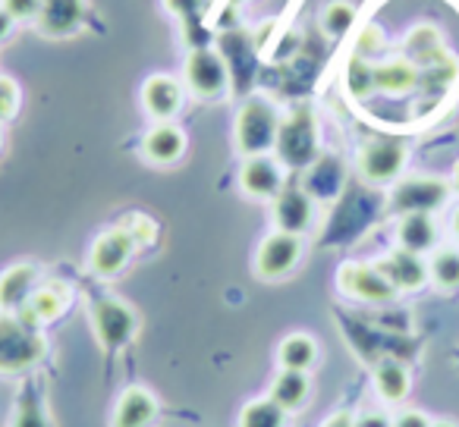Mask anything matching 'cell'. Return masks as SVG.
I'll return each mask as SVG.
<instances>
[{
    "mask_svg": "<svg viewBox=\"0 0 459 427\" xmlns=\"http://www.w3.org/2000/svg\"><path fill=\"white\" fill-rule=\"evenodd\" d=\"M274 158L281 160L287 170H308V167L321 158L318 120H315V114H312V107H308V104L293 107L287 120H281Z\"/></svg>",
    "mask_w": 459,
    "mask_h": 427,
    "instance_id": "1",
    "label": "cell"
},
{
    "mask_svg": "<svg viewBox=\"0 0 459 427\" xmlns=\"http://www.w3.org/2000/svg\"><path fill=\"white\" fill-rule=\"evenodd\" d=\"M277 132H281V116H277L274 104L268 98H249L239 107L237 126H233V141H237L243 158L271 154L277 145Z\"/></svg>",
    "mask_w": 459,
    "mask_h": 427,
    "instance_id": "2",
    "label": "cell"
},
{
    "mask_svg": "<svg viewBox=\"0 0 459 427\" xmlns=\"http://www.w3.org/2000/svg\"><path fill=\"white\" fill-rule=\"evenodd\" d=\"M45 337L29 320L13 318V314H0V371L4 374L35 368L45 358Z\"/></svg>",
    "mask_w": 459,
    "mask_h": 427,
    "instance_id": "3",
    "label": "cell"
},
{
    "mask_svg": "<svg viewBox=\"0 0 459 427\" xmlns=\"http://www.w3.org/2000/svg\"><path fill=\"white\" fill-rule=\"evenodd\" d=\"M91 327H95L98 343L108 352H120L139 337V314L133 305L120 299H95L89 308Z\"/></svg>",
    "mask_w": 459,
    "mask_h": 427,
    "instance_id": "4",
    "label": "cell"
},
{
    "mask_svg": "<svg viewBox=\"0 0 459 427\" xmlns=\"http://www.w3.org/2000/svg\"><path fill=\"white\" fill-rule=\"evenodd\" d=\"M183 79H186V89L195 98L214 101V98L227 95V89H230L227 60L217 51H211V47H195V51H189V57H186Z\"/></svg>",
    "mask_w": 459,
    "mask_h": 427,
    "instance_id": "5",
    "label": "cell"
},
{
    "mask_svg": "<svg viewBox=\"0 0 459 427\" xmlns=\"http://www.w3.org/2000/svg\"><path fill=\"white\" fill-rule=\"evenodd\" d=\"M135 249H139V236L129 226H114L104 236L95 239L89 255V268L95 277H117L129 268Z\"/></svg>",
    "mask_w": 459,
    "mask_h": 427,
    "instance_id": "6",
    "label": "cell"
},
{
    "mask_svg": "<svg viewBox=\"0 0 459 427\" xmlns=\"http://www.w3.org/2000/svg\"><path fill=\"white\" fill-rule=\"evenodd\" d=\"M302 261V236H293V233H271L264 236V243L258 245L255 255V274L262 280L274 283L290 277Z\"/></svg>",
    "mask_w": 459,
    "mask_h": 427,
    "instance_id": "7",
    "label": "cell"
},
{
    "mask_svg": "<svg viewBox=\"0 0 459 427\" xmlns=\"http://www.w3.org/2000/svg\"><path fill=\"white\" fill-rule=\"evenodd\" d=\"M450 195V185L444 179H431V176H415V179H403L394 185L390 192V208L396 214H431Z\"/></svg>",
    "mask_w": 459,
    "mask_h": 427,
    "instance_id": "8",
    "label": "cell"
},
{
    "mask_svg": "<svg viewBox=\"0 0 459 427\" xmlns=\"http://www.w3.org/2000/svg\"><path fill=\"white\" fill-rule=\"evenodd\" d=\"M337 286L350 299L371 302V305H384V302L396 299V289L375 264H343L337 274Z\"/></svg>",
    "mask_w": 459,
    "mask_h": 427,
    "instance_id": "9",
    "label": "cell"
},
{
    "mask_svg": "<svg viewBox=\"0 0 459 427\" xmlns=\"http://www.w3.org/2000/svg\"><path fill=\"white\" fill-rule=\"evenodd\" d=\"M406 167V148L394 139H371L359 148V173L368 183H394Z\"/></svg>",
    "mask_w": 459,
    "mask_h": 427,
    "instance_id": "10",
    "label": "cell"
},
{
    "mask_svg": "<svg viewBox=\"0 0 459 427\" xmlns=\"http://www.w3.org/2000/svg\"><path fill=\"white\" fill-rule=\"evenodd\" d=\"M239 189L249 198H262V201H274L287 185H283V164L271 154H258V158H246L239 167Z\"/></svg>",
    "mask_w": 459,
    "mask_h": 427,
    "instance_id": "11",
    "label": "cell"
},
{
    "mask_svg": "<svg viewBox=\"0 0 459 427\" xmlns=\"http://www.w3.org/2000/svg\"><path fill=\"white\" fill-rule=\"evenodd\" d=\"M274 224L281 233H293V236H306L315 226V198L306 189H283L274 198Z\"/></svg>",
    "mask_w": 459,
    "mask_h": 427,
    "instance_id": "12",
    "label": "cell"
},
{
    "mask_svg": "<svg viewBox=\"0 0 459 427\" xmlns=\"http://www.w3.org/2000/svg\"><path fill=\"white\" fill-rule=\"evenodd\" d=\"M85 0H41L39 7V32L48 38H70L82 29Z\"/></svg>",
    "mask_w": 459,
    "mask_h": 427,
    "instance_id": "13",
    "label": "cell"
},
{
    "mask_svg": "<svg viewBox=\"0 0 459 427\" xmlns=\"http://www.w3.org/2000/svg\"><path fill=\"white\" fill-rule=\"evenodd\" d=\"M183 98H186L183 85L173 76H152L142 85V107L158 123H170L183 110Z\"/></svg>",
    "mask_w": 459,
    "mask_h": 427,
    "instance_id": "14",
    "label": "cell"
},
{
    "mask_svg": "<svg viewBox=\"0 0 459 427\" xmlns=\"http://www.w3.org/2000/svg\"><path fill=\"white\" fill-rule=\"evenodd\" d=\"M375 268L387 277L390 286H394L396 293H412V289H421L428 283V264L406 249L390 252V255L384 258V261H377Z\"/></svg>",
    "mask_w": 459,
    "mask_h": 427,
    "instance_id": "15",
    "label": "cell"
},
{
    "mask_svg": "<svg viewBox=\"0 0 459 427\" xmlns=\"http://www.w3.org/2000/svg\"><path fill=\"white\" fill-rule=\"evenodd\" d=\"M158 414H160V406L152 389L129 387V389H123L120 402H117L114 427H154Z\"/></svg>",
    "mask_w": 459,
    "mask_h": 427,
    "instance_id": "16",
    "label": "cell"
},
{
    "mask_svg": "<svg viewBox=\"0 0 459 427\" xmlns=\"http://www.w3.org/2000/svg\"><path fill=\"white\" fill-rule=\"evenodd\" d=\"M142 154L148 164L170 167L186 154V132L173 123H158L152 132L142 139Z\"/></svg>",
    "mask_w": 459,
    "mask_h": 427,
    "instance_id": "17",
    "label": "cell"
},
{
    "mask_svg": "<svg viewBox=\"0 0 459 427\" xmlns=\"http://www.w3.org/2000/svg\"><path fill=\"white\" fill-rule=\"evenodd\" d=\"M343 183H346L343 160L333 158V154H321L306 170V185H302V189H306L315 201H333V198L343 192Z\"/></svg>",
    "mask_w": 459,
    "mask_h": 427,
    "instance_id": "18",
    "label": "cell"
},
{
    "mask_svg": "<svg viewBox=\"0 0 459 427\" xmlns=\"http://www.w3.org/2000/svg\"><path fill=\"white\" fill-rule=\"evenodd\" d=\"M39 289V268L35 264H16L0 277V308L7 314L22 312Z\"/></svg>",
    "mask_w": 459,
    "mask_h": 427,
    "instance_id": "19",
    "label": "cell"
},
{
    "mask_svg": "<svg viewBox=\"0 0 459 427\" xmlns=\"http://www.w3.org/2000/svg\"><path fill=\"white\" fill-rule=\"evenodd\" d=\"M10 427H54L51 412H48L45 402V389H41V380H26L16 396V408H13V421Z\"/></svg>",
    "mask_w": 459,
    "mask_h": 427,
    "instance_id": "20",
    "label": "cell"
},
{
    "mask_svg": "<svg viewBox=\"0 0 459 427\" xmlns=\"http://www.w3.org/2000/svg\"><path fill=\"white\" fill-rule=\"evenodd\" d=\"M271 399L283 408V412H299L312 399V380L308 371H281L271 383Z\"/></svg>",
    "mask_w": 459,
    "mask_h": 427,
    "instance_id": "21",
    "label": "cell"
},
{
    "mask_svg": "<svg viewBox=\"0 0 459 427\" xmlns=\"http://www.w3.org/2000/svg\"><path fill=\"white\" fill-rule=\"evenodd\" d=\"M409 387H412V377L403 362L387 355L375 364V389L384 402H403L409 396Z\"/></svg>",
    "mask_w": 459,
    "mask_h": 427,
    "instance_id": "22",
    "label": "cell"
},
{
    "mask_svg": "<svg viewBox=\"0 0 459 427\" xmlns=\"http://www.w3.org/2000/svg\"><path fill=\"white\" fill-rule=\"evenodd\" d=\"M396 239H400V249L412 252V255H425V252H431L434 239H437L431 214H403Z\"/></svg>",
    "mask_w": 459,
    "mask_h": 427,
    "instance_id": "23",
    "label": "cell"
},
{
    "mask_svg": "<svg viewBox=\"0 0 459 427\" xmlns=\"http://www.w3.org/2000/svg\"><path fill=\"white\" fill-rule=\"evenodd\" d=\"M64 308H66V289L60 283H48L45 289H35V295L20 312V318L29 320L32 327H39L45 320H54L57 314H64Z\"/></svg>",
    "mask_w": 459,
    "mask_h": 427,
    "instance_id": "24",
    "label": "cell"
},
{
    "mask_svg": "<svg viewBox=\"0 0 459 427\" xmlns=\"http://www.w3.org/2000/svg\"><path fill=\"white\" fill-rule=\"evenodd\" d=\"M281 371H312L318 362V343L308 333H290L277 349Z\"/></svg>",
    "mask_w": 459,
    "mask_h": 427,
    "instance_id": "25",
    "label": "cell"
},
{
    "mask_svg": "<svg viewBox=\"0 0 459 427\" xmlns=\"http://www.w3.org/2000/svg\"><path fill=\"white\" fill-rule=\"evenodd\" d=\"M239 427H287V412L271 396L252 399L239 412Z\"/></svg>",
    "mask_w": 459,
    "mask_h": 427,
    "instance_id": "26",
    "label": "cell"
},
{
    "mask_svg": "<svg viewBox=\"0 0 459 427\" xmlns=\"http://www.w3.org/2000/svg\"><path fill=\"white\" fill-rule=\"evenodd\" d=\"M428 277L434 286L440 289H459V252L456 249H440L428 264Z\"/></svg>",
    "mask_w": 459,
    "mask_h": 427,
    "instance_id": "27",
    "label": "cell"
},
{
    "mask_svg": "<svg viewBox=\"0 0 459 427\" xmlns=\"http://www.w3.org/2000/svg\"><path fill=\"white\" fill-rule=\"evenodd\" d=\"M415 70L406 64H387L375 70V89H384L390 95H403V91L415 89Z\"/></svg>",
    "mask_w": 459,
    "mask_h": 427,
    "instance_id": "28",
    "label": "cell"
},
{
    "mask_svg": "<svg viewBox=\"0 0 459 427\" xmlns=\"http://www.w3.org/2000/svg\"><path fill=\"white\" fill-rule=\"evenodd\" d=\"M352 22H356V7H352L350 0H333L331 7L321 13V26H325V32L331 38H343L352 29Z\"/></svg>",
    "mask_w": 459,
    "mask_h": 427,
    "instance_id": "29",
    "label": "cell"
},
{
    "mask_svg": "<svg viewBox=\"0 0 459 427\" xmlns=\"http://www.w3.org/2000/svg\"><path fill=\"white\" fill-rule=\"evenodd\" d=\"M20 110V85L10 76H0V123L16 116Z\"/></svg>",
    "mask_w": 459,
    "mask_h": 427,
    "instance_id": "30",
    "label": "cell"
},
{
    "mask_svg": "<svg viewBox=\"0 0 459 427\" xmlns=\"http://www.w3.org/2000/svg\"><path fill=\"white\" fill-rule=\"evenodd\" d=\"M371 89H375V70L368 64H362V60H356L350 66V91L356 98H365Z\"/></svg>",
    "mask_w": 459,
    "mask_h": 427,
    "instance_id": "31",
    "label": "cell"
},
{
    "mask_svg": "<svg viewBox=\"0 0 459 427\" xmlns=\"http://www.w3.org/2000/svg\"><path fill=\"white\" fill-rule=\"evenodd\" d=\"M0 7L7 10L13 20H35V16H39L41 0H4Z\"/></svg>",
    "mask_w": 459,
    "mask_h": 427,
    "instance_id": "32",
    "label": "cell"
},
{
    "mask_svg": "<svg viewBox=\"0 0 459 427\" xmlns=\"http://www.w3.org/2000/svg\"><path fill=\"white\" fill-rule=\"evenodd\" d=\"M164 7L186 22V20H195V16L202 13V0H164Z\"/></svg>",
    "mask_w": 459,
    "mask_h": 427,
    "instance_id": "33",
    "label": "cell"
},
{
    "mask_svg": "<svg viewBox=\"0 0 459 427\" xmlns=\"http://www.w3.org/2000/svg\"><path fill=\"white\" fill-rule=\"evenodd\" d=\"M431 424L434 421L425 412H419V408H406V412H400L394 418V427H431Z\"/></svg>",
    "mask_w": 459,
    "mask_h": 427,
    "instance_id": "34",
    "label": "cell"
},
{
    "mask_svg": "<svg viewBox=\"0 0 459 427\" xmlns=\"http://www.w3.org/2000/svg\"><path fill=\"white\" fill-rule=\"evenodd\" d=\"M356 427H394V418L384 412H365L362 418H356Z\"/></svg>",
    "mask_w": 459,
    "mask_h": 427,
    "instance_id": "35",
    "label": "cell"
},
{
    "mask_svg": "<svg viewBox=\"0 0 459 427\" xmlns=\"http://www.w3.org/2000/svg\"><path fill=\"white\" fill-rule=\"evenodd\" d=\"M10 32H13V16H10L7 10L0 7V41H7Z\"/></svg>",
    "mask_w": 459,
    "mask_h": 427,
    "instance_id": "36",
    "label": "cell"
},
{
    "mask_svg": "<svg viewBox=\"0 0 459 427\" xmlns=\"http://www.w3.org/2000/svg\"><path fill=\"white\" fill-rule=\"evenodd\" d=\"M325 427H356V418H352V414H346V412H340V414H333Z\"/></svg>",
    "mask_w": 459,
    "mask_h": 427,
    "instance_id": "37",
    "label": "cell"
},
{
    "mask_svg": "<svg viewBox=\"0 0 459 427\" xmlns=\"http://www.w3.org/2000/svg\"><path fill=\"white\" fill-rule=\"evenodd\" d=\"M453 233H456V239H459V210L453 214Z\"/></svg>",
    "mask_w": 459,
    "mask_h": 427,
    "instance_id": "38",
    "label": "cell"
},
{
    "mask_svg": "<svg viewBox=\"0 0 459 427\" xmlns=\"http://www.w3.org/2000/svg\"><path fill=\"white\" fill-rule=\"evenodd\" d=\"M431 427H459V424H453V421H434Z\"/></svg>",
    "mask_w": 459,
    "mask_h": 427,
    "instance_id": "39",
    "label": "cell"
},
{
    "mask_svg": "<svg viewBox=\"0 0 459 427\" xmlns=\"http://www.w3.org/2000/svg\"><path fill=\"white\" fill-rule=\"evenodd\" d=\"M0 151H4V129H0Z\"/></svg>",
    "mask_w": 459,
    "mask_h": 427,
    "instance_id": "40",
    "label": "cell"
},
{
    "mask_svg": "<svg viewBox=\"0 0 459 427\" xmlns=\"http://www.w3.org/2000/svg\"><path fill=\"white\" fill-rule=\"evenodd\" d=\"M233 4H249V0H233Z\"/></svg>",
    "mask_w": 459,
    "mask_h": 427,
    "instance_id": "41",
    "label": "cell"
}]
</instances>
